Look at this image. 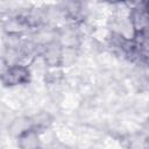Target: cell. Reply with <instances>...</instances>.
I'll return each mask as SVG.
<instances>
[{
	"instance_id": "6da1fadb",
	"label": "cell",
	"mask_w": 149,
	"mask_h": 149,
	"mask_svg": "<svg viewBox=\"0 0 149 149\" xmlns=\"http://www.w3.org/2000/svg\"><path fill=\"white\" fill-rule=\"evenodd\" d=\"M28 79H29V70L23 65H13L8 68L2 76V83L6 86L21 85L28 81Z\"/></svg>"
},
{
	"instance_id": "7a4b0ae2",
	"label": "cell",
	"mask_w": 149,
	"mask_h": 149,
	"mask_svg": "<svg viewBox=\"0 0 149 149\" xmlns=\"http://www.w3.org/2000/svg\"><path fill=\"white\" fill-rule=\"evenodd\" d=\"M17 144L20 149H40V139L37 129L29 127L17 135Z\"/></svg>"
}]
</instances>
